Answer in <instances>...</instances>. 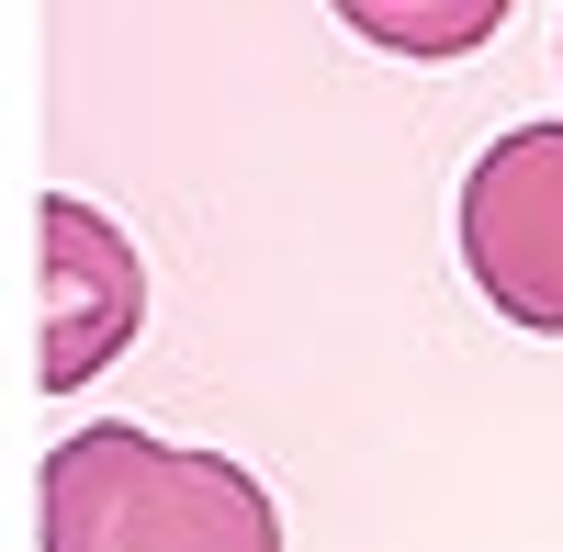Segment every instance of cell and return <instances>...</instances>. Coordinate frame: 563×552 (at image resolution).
Returning a JSON list of instances; mask_svg holds the SVG:
<instances>
[{
	"label": "cell",
	"instance_id": "cell-4",
	"mask_svg": "<svg viewBox=\"0 0 563 552\" xmlns=\"http://www.w3.org/2000/svg\"><path fill=\"white\" fill-rule=\"evenodd\" d=\"M496 23H507L496 0H451V12H406V0H350V34L406 45V57H462V45H485Z\"/></svg>",
	"mask_w": 563,
	"mask_h": 552
},
{
	"label": "cell",
	"instance_id": "cell-2",
	"mask_svg": "<svg viewBox=\"0 0 563 552\" xmlns=\"http://www.w3.org/2000/svg\"><path fill=\"white\" fill-rule=\"evenodd\" d=\"M462 271L530 339H563V124H507L462 169Z\"/></svg>",
	"mask_w": 563,
	"mask_h": 552
},
{
	"label": "cell",
	"instance_id": "cell-1",
	"mask_svg": "<svg viewBox=\"0 0 563 552\" xmlns=\"http://www.w3.org/2000/svg\"><path fill=\"white\" fill-rule=\"evenodd\" d=\"M45 552H282V508L249 463L90 418L34 474Z\"/></svg>",
	"mask_w": 563,
	"mask_h": 552
},
{
	"label": "cell",
	"instance_id": "cell-3",
	"mask_svg": "<svg viewBox=\"0 0 563 552\" xmlns=\"http://www.w3.org/2000/svg\"><path fill=\"white\" fill-rule=\"evenodd\" d=\"M34 260H45V350H34V373H45V395H79L102 361L135 350V328H147V260H135V238L102 203H79V192L34 203Z\"/></svg>",
	"mask_w": 563,
	"mask_h": 552
}]
</instances>
